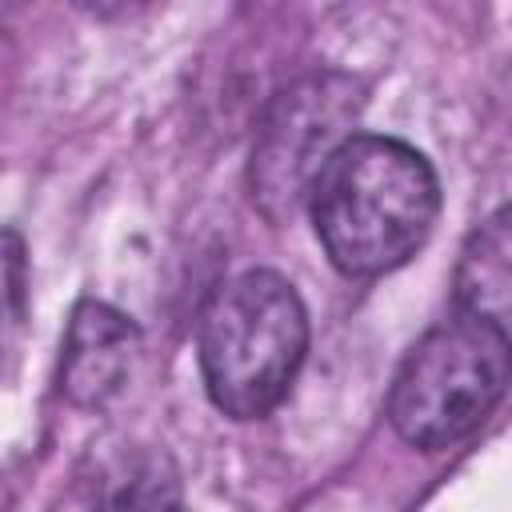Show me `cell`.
<instances>
[{
  "instance_id": "1",
  "label": "cell",
  "mask_w": 512,
  "mask_h": 512,
  "mask_svg": "<svg viewBox=\"0 0 512 512\" xmlns=\"http://www.w3.org/2000/svg\"><path fill=\"white\" fill-rule=\"evenodd\" d=\"M308 212L344 276H384L428 240L440 212V180L412 144L356 132L320 172Z\"/></svg>"
},
{
  "instance_id": "2",
  "label": "cell",
  "mask_w": 512,
  "mask_h": 512,
  "mask_svg": "<svg viewBox=\"0 0 512 512\" xmlns=\"http://www.w3.org/2000/svg\"><path fill=\"white\" fill-rule=\"evenodd\" d=\"M308 352V312L292 280L252 268L224 280L196 328L200 376L232 420H260L284 404Z\"/></svg>"
},
{
  "instance_id": "3",
  "label": "cell",
  "mask_w": 512,
  "mask_h": 512,
  "mask_svg": "<svg viewBox=\"0 0 512 512\" xmlns=\"http://www.w3.org/2000/svg\"><path fill=\"white\" fill-rule=\"evenodd\" d=\"M508 384V328L456 308L432 324L400 360L388 388V420L400 440L436 452L476 432L480 420L504 400Z\"/></svg>"
},
{
  "instance_id": "4",
  "label": "cell",
  "mask_w": 512,
  "mask_h": 512,
  "mask_svg": "<svg viewBox=\"0 0 512 512\" xmlns=\"http://www.w3.org/2000/svg\"><path fill=\"white\" fill-rule=\"evenodd\" d=\"M360 104V84L340 72L308 76L276 96L248 164L252 200L264 208V216L284 220L304 200H312V188L328 160L356 136L352 124L360 116Z\"/></svg>"
},
{
  "instance_id": "5",
  "label": "cell",
  "mask_w": 512,
  "mask_h": 512,
  "mask_svg": "<svg viewBox=\"0 0 512 512\" xmlns=\"http://www.w3.org/2000/svg\"><path fill=\"white\" fill-rule=\"evenodd\" d=\"M136 352H140V332L124 312L100 300L76 304L60 356L64 396L84 408L108 404L132 376Z\"/></svg>"
},
{
  "instance_id": "6",
  "label": "cell",
  "mask_w": 512,
  "mask_h": 512,
  "mask_svg": "<svg viewBox=\"0 0 512 512\" xmlns=\"http://www.w3.org/2000/svg\"><path fill=\"white\" fill-rule=\"evenodd\" d=\"M452 288L460 312L484 316L492 324L512 320V200L468 236Z\"/></svg>"
},
{
  "instance_id": "7",
  "label": "cell",
  "mask_w": 512,
  "mask_h": 512,
  "mask_svg": "<svg viewBox=\"0 0 512 512\" xmlns=\"http://www.w3.org/2000/svg\"><path fill=\"white\" fill-rule=\"evenodd\" d=\"M92 512H184L172 460L156 448H132L116 456L96 480Z\"/></svg>"
}]
</instances>
